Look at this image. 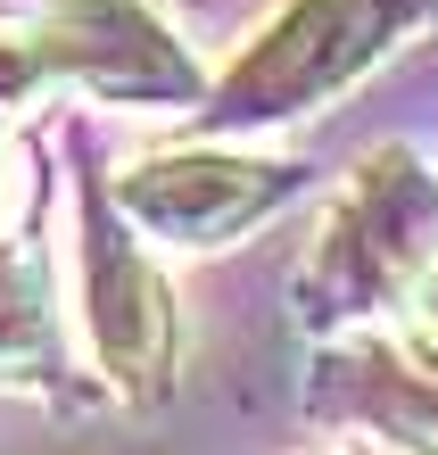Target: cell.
<instances>
[{
	"label": "cell",
	"instance_id": "6da1fadb",
	"mask_svg": "<svg viewBox=\"0 0 438 455\" xmlns=\"http://www.w3.org/2000/svg\"><path fill=\"white\" fill-rule=\"evenodd\" d=\"M84 84L100 100H199V67L132 0H17L0 9V108Z\"/></svg>",
	"mask_w": 438,
	"mask_h": 455
},
{
	"label": "cell",
	"instance_id": "8992f818",
	"mask_svg": "<svg viewBox=\"0 0 438 455\" xmlns=\"http://www.w3.org/2000/svg\"><path fill=\"white\" fill-rule=\"evenodd\" d=\"M50 356V323H42V282L25 274V257L0 249V364H34Z\"/></svg>",
	"mask_w": 438,
	"mask_h": 455
},
{
	"label": "cell",
	"instance_id": "277c9868",
	"mask_svg": "<svg viewBox=\"0 0 438 455\" xmlns=\"http://www.w3.org/2000/svg\"><path fill=\"white\" fill-rule=\"evenodd\" d=\"M290 191H298V166H282V157H240V149L141 157L132 174H116L124 224H141L149 240H174V249H215V240L249 232Z\"/></svg>",
	"mask_w": 438,
	"mask_h": 455
},
{
	"label": "cell",
	"instance_id": "52a82bcc",
	"mask_svg": "<svg viewBox=\"0 0 438 455\" xmlns=\"http://www.w3.org/2000/svg\"><path fill=\"white\" fill-rule=\"evenodd\" d=\"M17 224H25V157H17V141H0V240Z\"/></svg>",
	"mask_w": 438,
	"mask_h": 455
},
{
	"label": "cell",
	"instance_id": "5b68a950",
	"mask_svg": "<svg viewBox=\"0 0 438 455\" xmlns=\"http://www.w3.org/2000/svg\"><path fill=\"white\" fill-rule=\"evenodd\" d=\"M84 323H92V347L116 381H149L166 364V339H174L166 282L132 249L124 207H108L100 182L84 191Z\"/></svg>",
	"mask_w": 438,
	"mask_h": 455
},
{
	"label": "cell",
	"instance_id": "3957f363",
	"mask_svg": "<svg viewBox=\"0 0 438 455\" xmlns=\"http://www.w3.org/2000/svg\"><path fill=\"white\" fill-rule=\"evenodd\" d=\"M438 274V182L414 149H380L355 166L339 207L323 216V240L298 274V299L315 315L397 307Z\"/></svg>",
	"mask_w": 438,
	"mask_h": 455
},
{
	"label": "cell",
	"instance_id": "7a4b0ae2",
	"mask_svg": "<svg viewBox=\"0 0 438 455\" xmlns=\"http://www.w3.org/2000/svg\"><path fill=\"white\" fill-rule=\"evenodd\" d=\"M438 0H290L282 17L232 59V75L207 100V124H282L323 108L331 92H347L364 67H380L389 50L414 34Z\"/></svg>",
	"mask_w": 438,
	"mask_h": 455
}]
</instances>
